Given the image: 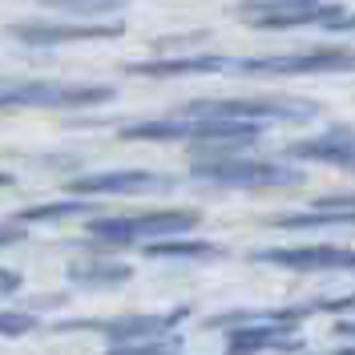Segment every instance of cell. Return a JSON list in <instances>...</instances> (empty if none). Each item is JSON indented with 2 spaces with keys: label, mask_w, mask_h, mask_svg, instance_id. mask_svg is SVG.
I'll use <instances>...</instances> for the list:
<instances>
[{
  "label": "cell",
  "mask_w": 355,
  "mask_h": 355,
  "mask_svg": "<svg viewBox=\"0 0 355 355\" xmlns=\"http://www.w3.org/2000/svg\"><path fill=\"white\" fill-rule=\"evenodd\" d=\"M113 101L110 85H57V81H0V110H81Z\"/></svg>",
  "instance_id": "cell-2"
},
{
  "label": "cell",
  "mask_w": 355,
  "mask_h": 355,
  "mask_svg": "<svg viewBox=\"0 0 355 355\" xmlns=\"http://www.w3.org/2000/svg\"><path fill=\"white\" fill-rule=\"evenodd\" d=\"M239 73L259 77V73H275V77H291V73H352L355 69V49H339V44H319L307 53H287V57H254V61H234Z\"/></svg>",
  "instance_id": "cell-5"
},
{
  "label": "cell",
  "mask_w": 355,
  "mask_h": 355,
  "mask_svg": "<svg viewBox=\"0 0 355 355\" xmlns=\"http://www.w3.org/2000/svg\"><path fill=\"white\" fill-rule=\"evenodd\" d=\"M343 8L339 4H287V8H259L243 12L254 28H307V24H331Z\"/></svg>",
  "instance_id": "cell-10"
},
{
  "label": "cell",
  "mask_w": 355,
  "mask_h": 355,
  "mask_svg": "<svg viewBox=\"0 0 355 355\" xmlns=\"http://www.w3.org/2000/svg\"><path fill=\"white\" fill-rule=\"evenodd\" d=\"M17 287H21V275L8 270V266H0V295H12Z\"/></svg>",
  "instance_id": "cell-20"
},
{
  "label": "cell",
  "mask_w": 355,
  "mask_h": 355,
  "mask_svg": "<svg viewBox=\"0 0 355 355\" xmlns=\"http://www.w3.org/2000/svg\"><path fill=\"white\" fill-rule=\"evenodd\" d=\"M319 113L303 97H226V101H190L178 117H230V121H311Z\"/></svg>",
  "instance_id": "cell-1"
},
{
  "label": "cell",
  "mask_w": 355,
  "mask_h": 355,
  "mask_svg": "<svg viewBox=\"0 0 355 355\" xmlns=\"http://www.w3.org/2000/svg\"><path fill=\"white\" fill-rule=\"evenodd\" d=\"M130 275L133 270L125 263H85L69 270V279L77 287H121V283H130Z\"/></svg>",
  "instance_id": "cell-14"
},
{
  "label": "cell",
  "mask_w": 355,
  "mask_h": 355,
  "mask_svg": "<svg viewBox=\"0 0 355 355\" xmlns=\"http://www.w3.org/2000/svg\"><path fill=\"white\" fill-rule=\"evenodd\" d=\"M275 230H347L355 226V210H327V206H315L303 214H270Z\"/></svg>",
  "instance_id": "cell-12"
},
{
  "label": "cell",
  "mask_w": 355,
  "mask_h": 355,
  "mask_svg": "<svg viewBox=\"0 0 355 355\" xmlns=\"http://www.w3.org/2000/svg\"><path fill=\"white\" fill-rule=\"evenodd\" d=\"M202 222L198 210H150L137 218H93L89 222V239L101 243H137V239H170L186 234Z\"/></svg>",
  "instance_id": "cell-3"
},
{
  "label": "cell",
  "mask_w": 355,
  "mask_h": 355,
  "mask_svg": "<svg viewBox=\"0 0 355 355\" xmlns=\"http://www.w3.org/2000/svg\"><path fill=\"white\" fill-rule=\"evenodd\" d=\"M230 69L222 57H174V61H133L125 65L130 77H194V73H218Z\"/></svg>",
  "instance_id": "cell-11"
},
{
  "label": "cell",
  "mask_w": 355,
  "mask_h": 355,
  "mask_svg": "<svg viewBox=\"0 0 355 355\" xmlns=\"http://www.w3.org/2000/svg\"><path fill=\"white\" fill-rule=\"evenodd\" d=\"M93 206L89 202H44V206H24V210H17L12 218L21 222H57V218H73V214H89Z\"/></svg>",
  "instance_id": "cell-16"
},
{
  "label": "cell",
  "mask_w": 355,
  "mask_h": 355,
  "mask_svg": "<svg viewBox=\"0 0 355 355\" xmlns=\"http://www.w3.org/2000/svg\"><path fill=\"white\" fill-rule=\"evenodd\" d=\"M73 194H150V190H174V178L154 170H101V174L73 178Z\"/></svg>",
  "instance_id": "cell-7"
},
{
  "label": "cell",
  "mask_w": 355,
  "mask_h": 355,
  "mask_svg": "<svg viewBox=\"0 0 355 355\" xmlns=\"http://www.w3.org/2000/svg\"><path fill=\"white\" fill-rule=\"evenodd\" d=\"M335 335H343V339H355V319H352V323H339V327H335Z\"/></svg>",
  "instance_id": "cell-22"
},
{
  "label": "cell",
  "mask_w": 355,
  "mask_h": 355,
  "mask_svg": "<svg viewBox=\"0 0 355 355\" xmlns=\"http://www.w3.org/2000/svg\"><path fill=\"white\" fill-rule=\"evenodd\" d=\"M275 347L295 352L299 347L295 327L275 323V319H246L239 327H230V335H226V355H259V352H275Z\"/></svg>",
  "instance_id": "cell-9"
},
{
  "label": "cell",
  "mask_w": 355,
  "mask_h": 355,
  "mask_svg": "<svg viewBox=\"0 0 355 355\" xmlns=\"http://www.w3.org/2000/svg\"><path fill=\"white\" fill-rule=\"evenodd\" d=\"M190 315V307H174L166 315H125V319H69L61 331H105L110 339L125 343V339H146V335H166Z\"/></svg>",
  "instance_id": "cell-6"
},
{
  "label": "cell",
  "mask_w": 355,
  "mask_h": 355,
  "mask_svg": "<svg viewBox=\"0 0 355 355\" xmlns=\"http://www.w3.org/2000/svg\"><path fill=\"white\" fill-rule=\"evenodd\" d=\"M21 239H24V230L17 218L8 222V226H0V246H12V243H21Z\"/></svg>",
  "instance_id": "cell-19"
},
{
  "label": "cell",
  "mask_w": 355,
  "mask_h": 355,
  "mask_svg": "<svg viewBox=\"0 0 355 355\" xmlns=\"http://www.w3.org/2000/svg\"><path fill=\"white\" fill-rule=\"evenodd\" d=\"M37 327V319L33 315H24V311H0V335H24Z\"/></svg>",
  "instance_id": "cell-18"
},
{
  "label": "cell",
  "mask_w": 355,
  "mask_h": 355,
  "mask_svg": "<svg viewBox=\"0 0 355 355\" xmlns=\"http://www.w3.org/2000/svg\"><path fill=\"white\" fill-rule=\"evenodd\" d=\"M182 347V335L166 331V335H146V339H125V343H113L110 355H174Z\"/></svg>",
  "instance_id": "cell-15"
},
{
  "label": "cell",
  "mask_w": 355,
  "mask_h": 355,
  "mask_svg": "<svg viewBox=\"0 0 355 355\" xmlns=\"http://www.w3.org/2000/svg\"><path fill=\"white\" fill-rule=\"evenodd\" d=\"M198 182L214 186H234V190H254V186H299L303 174L279 166V162H234V157H214V162H194Z\"/></svg>",
  "instance_id": "cell-4"
},
{
  "label": "cell",
  "mask_w": 355,
  "mask_h": 355,
  "mask_svg": "<svg viewBox=\"0 0 355 355\" xmlns=\"http://www.w3.org/2000/svg\"><path fill=\"white\" fill-rule=\"evenodd\" d=\"M327 28H335V33H355V12H339Z\"/></svg>",
  "instance_id": "cell-21"
},
{
  "label": "cell",
  "mask_w": 355,
  "mask_h": 355,
  "mask_svg": "<svg viewBox=\"0 0 355 355\" xmlns=\"http://www.w3.org/2000/svg\"><path fill=\"white\" fill-rule=\"evenodd\" d=\"M323 355H355V347H339V352H323Z\"/></svg>",
  "instance_id": "cell-23"
},
{
  "label": "cell",
  "mask_w": 355,
  "mask_h": 355,
  "mask_svg": "<svg viewBox=\"0 0 355 355\" xmlns=\"http://www.w3.org/2000/svg\"><path fill=\"white\" fill-rule=\"evenodd\" d=\"M121 24H8V37L33 49L49 44H77V41H113L121 37Z\"/></svg>",
  "instance_id": "cell-8"
},
{
  "label": "cell",
  "mask_w": 355,
  "mask_h": 355,
  "mask_svg": "<svg viewBox=\"0 0 355 355\" xmlns=\"http://www.w3.org/2000/svg\"><path fill=\"white\" fill-rule=\"evenodd\" d=\"M150 259H222V246L218 243H202V239H162V243L146 246Z\"/></svg>",
  "instance_id": "cell-13"
},
{
  "label": "cell",
  "mask_w": 355,
  "mask_h": 355,
  "mask_svg": "<svg viewBox=\"0 0 355 355\" xmlns=\"http://www.w3.org/2000/svg\"><path fill=\"white\" fill-rule=\"evenodd\" d=\"M44 8H61V12H113L121 8V0H41Z\"/></svg>",
  "instance_id": "cell-17"
},
{
  "label": "cell",
  "mask_w": 355,
  "mask_h": 355,
  "mask_svg": "<svg viewBox=\"0 0 355 355\" xmlns=\"http://www.w3.org/2000/svg\"><path fill=\"white\" fill-rule=\"evenodd\" d=\"M8 182H12V174H0V186H8Z\"/></svg>",
  "instance_id": "cell-24"
}]
</instances>
